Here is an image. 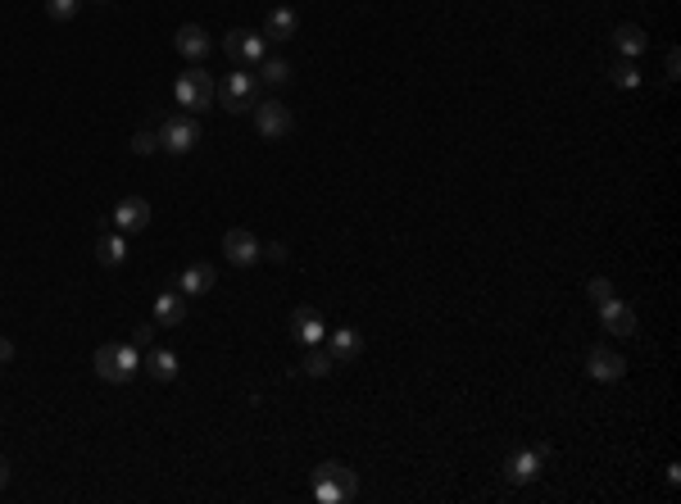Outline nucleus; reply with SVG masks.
Segmentation results:
<instances>
[{
	"label": "nucleus",
	"instance_id": "14",
	"mask_svg": "<svg viewBox=\"0 0 681 504\" xmlns=\"http://www.w3.org/2000/svg\"><path fill=\"white\" fill-rule=\"evenodd\" d=\"M173 46H177V55H186V59H204V55L214 50L210 32H204L200 23H182V28H177V37H173Z\"/></svg>",
	"mask_w": 681,
	"mask_h": 504
},
{
	"label": "nucleus",
	"instance_id": "19",
	"mask_svg": "<svg viewBox=\"0 0 681 504\" xmlns=\"http://www.w3.org/2000/svg\"><path fill=\"white\" fill-rule=\"evenodd\" d=\"M296 28H300V14H296L291 5H282V10H272V14H268L263 37H268V41H291V37H296Z\"/></svg>",
	"mask_w": 681,
	"mask_h": 504
},
{
	"label": "nucleus",
	"instance_id": "8",
	"mask_svg": "<svg viewBox=\"0 0 681 504\" xmlns=\"http://www.w3.org/2000/svg\"><path fill=\"white\" fill-rule=\"evenodd\" d=\"M109 223H114L118 232H146V223H151V204H146L142 196H123V200L114 204V213H109Z\"/></svg>",
	"mask_w": 681,
	"mask_h": 504
},
{
	"label": "nucleus",
	"instance_id": "27",
	"mask_svg": "<svg viewBox=\"0 0 681 504\" xmlns=\"http://www.w3.org/2000/svg\"><path fill=\"white\" fill-rule=\"evenodd\" d=\"M586 296H590L595 305H604V300L613 296V282H608V277H590V282H586Z\"/></svg>",
	"mask_w": 681,
	"mask_h": 504
},
{
	"label": "nucleus",
	"instance_id": "26",
	"mask_svg": "<svg viewBox=\"0 0 681 504\" xmlns=\"http://www.w3.org/2000/svg\"><path fill=\"white\" fill-rule=\"evenodd\" d=\"M132 151H136V155H155V151H159V132H136V136H132Z\"/></svg>",
	"mask_w": 681,
	"mask_h": 504
},
{
	"label": "nucleus",
	"instance_id": "7",
	"mask_svg": "<svg viewBox=\"0 0 681 504\" xmlns=\"http://www.w3.org/2000/svg\"><path fill=\"white\" fill-rule=\"evenodd\" d=\"M254 109V127H259V136H287L291 132V109L282 105V100H254L250 105Z\"/></svg>",
	"mask_w": 681,
	"mask_h": 504
},
{
	"label": "nucleus",
	"instance_id": "31",
	"mask_svg": "<svg viewBox=\"0 0 681 504\" xmlns=\"http://www.w3.org/2000/svg\"><path fill=\"white\" fill-rule=\"evenodd\" d=\"M10 482V468H5V459H0V486H5Z\"/></svg>",
	"mask_w": 681,
	"mask_h": 504
},
{
	"label": "nucleus",
	"instance_id": "11",
	"mask_svg": "<svg viewBox=\"0 0 681 504\" xmlns=\"http://www.w3.org/2000/svg\"><path fill=\"white\" fill-rule=\"evenodd\" d=\"M586 373L599 378V382H618V378L627 373V359H623L618 350H608V345H595V350L586 354Z\"/></svg>",
	"mask_w": 681,
	"mask_h": 504
},
{
	"label": "nucleus",
	"instance_id": "29",
	"mask_svg": "<svg viewBox=\"0 0 681 504\" xmlns=\"http://www.w3.org/2000/svg\"><path fill=\"white\" fill-rule=\"evenodd\" d=\"M263 259H272V264H287L291 255H287V246H282V241H272V246L263 250Z\"/></svg>",
	"mask_w": 681,
	"mask_h": 504
},
{
	"label": "nucleus",
	"instance_id": "12",
	"mask_svg": "<svg viewBox=\"0 0 681 504\" xmlns=\"http://www.w3.org/2000/svg\"><path fill=\"white\" fill-rule=\"evenodd\" d=\"M599 323H604V332H613V336H632V332H636V309H632L627 300H618V296H608V300L599 305Z\"/></svg>",
	"mask_w": 681,
	"mask_h": 504
},
{
	"label": "nucleus",
	"instance_id": "24",
	"mask_svg": "<svg viewBox=\"0 0 681 504\" xmlns=\"http://www.w3.org/2000/svg\"><path fill=\"white\" fill-rule=\"evenodd\" d=\"M613 83H618V87H641V68H636L632 59L613 64Z\"/></svg>",
	"mask_w": 681,
	"mask_h": 504
},
{
	"label": "nucleus",
	"instance_id": "16",
	"mask_svg": "<svg viewBox=\"0 0 681 504\" xmlns=\"http://www.w3.org/2000/svg\"><path fill=\"white\" fill-rule=\"evenodd\" d=\"M364 350V341H359V332L355 327H336L332 336H327V354H332V364H350V359Z\"/></svg>",
	"mask_w": 681,
	"mask_h": 504
},
{
	"label": "nucleus",
	"instance_id": "20",
	"mask_svg": "<svg viewBox=\"0 0 681 504\" xmlns=\"http://www.w3.org/2000/svg\"><path fill=\"white\" fill-rule=\"evenodd\" d=\"M254 78H259L263 87H287V83H291V64H287V59H272V55H268V59L254 68Z\"/></svg>",
	"mask_w": 681,
	"mask_h": 504
},
{
	"label": "nucleus",
	"instance_id": "10",
	"mask_svg": "<svg viewBox=\"0 0 681 504\" xmlns=\"http://www.w3.org/2000/svg\"><path fill=\"white\" fill-rule=\"evenodd\" d=\"M223 255H228V264H237V268H250L254 259H263V246L254 241V232H246V228H232V232L223 237Z\"/></svg>",
	"mask_w": 681,
	"mask_h": 504
},
{
	"label": "nucleus",
	"instance_id": "18",
	"mask_svg": "<svg viewBox=\"0 0 681 504\" xmlns=\"http://www.w3.org/2000/svg\"><path fill=\"white\" fill-rule=\"evenodd\" d=\"M142 369H146V378H155V382H173V378H177V354H173V350H146V354H142Z\"/></svg>",
	"mask_w": 681,
	"mask_h": 504
},
{
	"label": "nucleus",
	"instance_id": "15",
	"mask_svg": "<svg viewBox=\"0 0 681 504\" xmlns=\"http://www.w3.org/2000/svg\"><path fill=\"white\" fill-rule=\"evenodd\" d=\"M214 268L210 264H191V268H182V277H177V291L182 296H210L214 291Z\"/></svg>",
	"mask_w": 681,
	"mask_h": 504
},
{
	"label": "nucleus",
	"instance_id": "22",
	"mask_svg": "<svg viewBox=\"0 0 681 504\" xmlns=\"http://www.w3.org/2000/svg\"><path fill=\"white\" fill-rule=\"evenodd\" d=\"M613 46H618V55H627V59H636V55L645 50V32H641L636 23H623L618 32H613Z\"/></svg>",
	"mask_w": 681,
	"mask_h": 504
},
{
	"label": "nucleus",
	"instance_id": "21",
	"mask_svg": "<svg viewBox=\"0 0 681 504\" xmlns=\"http://www.w3.org/2000/svg\"><path fill=\"white\" fill-rule=\"evenodd\" d=\"M96 259H100L105 268H118V264L127 259V246H123V237H118V232H105V237L96 241Z\"/></svg>",
	"mask_w": 681,
	"mask_h": 504
},
{
	"label": "nucleus",
	"instance_id": "13",
	"mask_svg": "<svg viewBox=\"0 0 681 504\" xmlns=\"http://www.w3.org/2000/svg\"><path fill=\"white\" fill-rule=\"evenodd\" d=\"M291 336L305 341V345H323L327 341V323L318 318V309L300 305V309H291Z\"/></svg>",
	"mask_w": 681,
	"mask_h": 504
},
{
	"label": "nucleus",
	"instance_id": "2",
	"mask_svg": "<svg viewBox=\"0 0 681 504\" xmlns=\"http://www.w3.org/2000/svg\"><path fill=\"white\" fill-rule=\"evenodd\" d=\"M355 495H359V477L346 464H336V459L318 464V473H314V500L318 504H346Z\"/></svg>",
	"mask_w": 681,
	"mask_h": 504
},
{
	"label": "nucleus",
	"instance_id": "3",
	"mask_svg": "<svg viewBox=\"0 0 681 504\" xmlns=\"http://www.w3.org/2000/svg\"><path fill=\"white\" fill-rule=\"evenodd\" d=\"M173 96H177L182 109L200 114V109H210L219 100V83H214V74H204V68H186V74L173 83Z\"/></svg>",
	"mask_w": 681,
	"mask_h": 504
},
{
	"label": "nucleus",
	"instance_id": "23",
	"mask_svg": "<svg viewBox=\"0 0 681 504\" xmlns=\"http://www.w3.org/2000/svg\"><path fill=\"white\" fill-rule=\"evenodd\" d=\"M305 373H309V378H327V373H332V354H327L323 345H314V350L305 354Z\"/></svg>",
	"mask_w": 681,
	"mask_h": 504
},
{
	"label": "nucleus",
	"instance_id": "25",
	"mask_svg": "<svg viewBox=\"0 0 681 504\" xmlns=\"http://www.w3.org/2000/svg\"><path fill=\"white\" fill-rule=\"evenodd\" d=\"M78 5H82V0H46V14L64 23V19H73V14H78Z\"/></svg>",
	"mask_w": 681,
	"mask_h": 504
},
{
	"label": "nucleus",
	"instance_id": "28",
	"mask_svg": "<svg viewBox=\"0 0 681 504\" xmlns=\"http://www.w3.org/2000/svg\"><path fill=\"white\" fill-rule=\"evenodd\" d=\"M151 341H155V323H142V327L132 332V345H136V350H142V345L151 350Z\"/></svg>",
	"mask_w": 681,
	"mask_h": 504
},
{
	"label": "nucleus",
	"instance_id": "17",
	"mask_svg": "<svg viewBox=\"0 0 681 504\" xmlns=\"http://www.w3.org/2000/svg\"><path fill=\"white\" fill-rule=\"evenodd\" d=\"M186 318V296L182 291H164L155 300V327H182Z\"/></svg>",
	"mask_w": 681,
	"mask_h": 504
},
{
	"label": "nucleus",
	"instance_id": "30",
	"mask_svg": "<svg viewBox=\"0 0 681 504\" xmlns=\"http://www.w3.org/2000/svg\"><path fill=\"white\" fill-rule=\"evenodd\" d=\"M10 359H14V341L0 336V364H10Z\"/></svg>",
	"mask_w": 681,
	"mask_h": 504
},
{
	"label": "nucleus",
	"instance_id": "9",
	"mask_svg": "<svg viewBox=\"0 0 681 504\" xmlns=\"http://www.w3.org/2000/svg\"><path fill=\"white\" fill-rule=\"evenodd\" d=\"M540 468H545V450H540V446H531V450H513V455L504 459V477H509L513 486L536 482V477H540Z\"/></svg>",
	"mask_w": 681,
	"mask_h": 504
},
{
	"label": "nucleus",
	"instance_id": "5",
	"mask_svg": "<svg viewBox=\"0 0 681 504\" xmlns=\"http://www.w3.org/2000/svg\"><path fill=\"white\" fill-rule=\"evenodd\" d=\"M195 141H200V123H195L191 114H173V118L159 127V151L186 155V151H195Z\"/></svg>",
	"mask_w": 681,
	"mask_h": 504
},
{
	"label": "nucleus",
	"instance_id": "6",
	"mask_svg": "<svg viewBox=\"0 0 681 504\" xmlns=\"http://www.w3.org/2000/svg\"><path fill=\"white\" fill-rule=\"evenodd\" d=\"M254 87H259L254 74H228V78L219 83V105L232 109V114H246V109L254 105Z\"/></svg>",
	"mask_w": 681,
	"mask_h": 504
},
{
	"label": "nucleus",
	"instance_id": "4",
	"mask_svg": "<svg viewBox=\"0 0 681 504\" xmlns=\"http://www.w3.org/2000/svg\"><path fill=\"white\" fill-rule=\"evenodd\" d=\"M223 50H228V59L232 64H241V68H259L263 59H268V37L259 32H246V28H232L228 37H223Z\"/></svg>",
	"mask_w": 681,
	"mask_h": 504
},
{
	"label": "nucleus",
	"instance_id": "1",
	"mask_svg": "<svg viewBox=\"0 0 681 504\" xmlns=\"http://www.w3.org/2000/svg\"><path fill=\"white\" fill-rule=\"evenodd\" d=\"M96 364V378L100 382H132L136 373H142V350H136L132 341H109L91 354Z\"/></svg>",
	"mask_w": 681,
	"mask_h": 504
}]
</instances>
